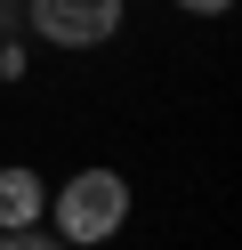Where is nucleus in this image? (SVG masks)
<instances>
[{
    "label": "nucleus",
    "mask_w": 242,
    "mask_h": 250,
    "mask_svg": "<svg viewBox=\"0 0 242 250\" xmlns=\"http://www.w3.org/2000/svg\"><path fill=\"white\" fill-rule=\"evenodd\" d=\"M48 210H57V242H105L129 218V186L113 169H81L65 178V194H48Z\"/></svg>",
    "instance_id": "1"
},
{
    "label": "nucleus",
    "mask_w": 242,
    "mask_h": 250,
    "mask_svg": "<svg viewBox=\"0 0 242 250\" xmlns=\"http://www.w3.org/2000/svg\"><path fill=\"white\" fill-rule=\"evenodd\" d=\"M0 250H65V242H57V234H41V226H16Z\"/></svg>",
    "instance_id": "4"
},
{
    "label": "nucleus",
    "mask_w": 242,
    "mask_h": 250,
    "mask_svg": "<svg viewBox=\"0 0 242 250\" xmlns=\"http://www.w3.org/2000/svg\"><path fill=\"white\" fill-rule=\"evenodd\" d=\"M177 8H194V17H218V8H234V0H177Z\"/></svg>",
    "instance_id": "5"
},
{
    "label": "nucleus",
    "mask_w": 242,
    "mask_h": 250,
    "mask_svg": "<svg viewBox=\"0 0 242 250\" xmlns=\"http://www.w3.org/2000/svg\"><path fill=\"white\" fill-rule=\"evenodd\" d=\"M41 210H48V186L32 178V169H0V234L41 226Z\"/></svg>",
    "instance_id": "3"
},
{
    "label": "nucleus",
    "mask_w": 242,
    "mask_h": 250,
    "mask_svg": "<svg viewBox=\"0 0 242 250\" xmlns=\"http://www.w3.org/2000/svg\"><path fill=\"white\" fill-rule=\"evenodd\" d=\"M0 242H8V234H0Z\"/></svg>",
    "instance_id": "6"
},
{
    "label": "nucleus",
    "mask_w": 242,
    "mask_h": 250,
    "mask_svg": "<svg viewBox=\"0 0 242 250\" xmlns=\"http://www.w3.org/2000/svg\"><path fill=\"white\" fill-rule=\"evenodd\" d=\"M32 33L65 41V49H97L121 33V0H32Z\"/></svg>",
    "instance_id": "2"
}]
</instances>
